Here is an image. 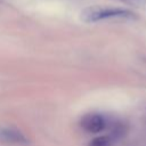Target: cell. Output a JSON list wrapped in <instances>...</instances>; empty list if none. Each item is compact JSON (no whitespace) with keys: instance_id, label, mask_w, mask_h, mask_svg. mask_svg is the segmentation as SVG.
<instances>
[{"instance_id":"1","label":"cell","mask_w":146,"mask_h":146,"mask_svg":"<svg viewBox=\"0 0 146 146\" xmlns=\"http://www.w3.org/2000/svg\"><path fill=\"white\" fill-rule=\"evenodd\" d=\"M135 19L136 15L131 10L124 8H103V7H90L86 8L81 13V19L86 23H95L104 19Z\"/></svg>"},{"instance_id":"4","label":"cell","mask_w":146,"mask_h":146,"mask_svg":"<svg viewBox=\"0 0 146 146\" xmlns=\"http://www.w3.org/2000/svg\"><path fill=\"white\" fill-rule=\"evenodd\" d=\"M114 137L113 136H99L92 139L89 146H113Z\"/></svg>"},{"instance_id":"3","label":"cell","mask_w":146,"mask_h":146,"mask_svg":"<svg viewBox=\"0 0 146 146\" xmlns=\"http://www.w3.org/2000/svg\"><path fill=\"white\" fill-rule=\"evenodd\" d=\"M0 139L11 144L26 145L29 143L27 138L18 130L13 128H0Z\"/></svg>"},{"instance_id":"2","label":"cell","mask_w":146,"mask_h":146,"mask_svg":"<svg viewBox=\"0 0 146 146\" xmlns=\"http://www.w3.org/2000/svg\"><path fill=\"white\" fill-rule=\"evenodd\" d=\"M107 125V120L104 115L98 113H89L81 120V127L90 133H97L103 131Z\"/></svg>"},{"instance_id":"5","label":"cell","mask_w":146,"mask_h":146,"mask_svg":"<svg viewBox=\"0 0 146 146\" xmlns=\"http://www.w3.org/2000/svg\"><path fill=\"white\" fill-rule=\"evenodd\" d=\"M130 6L137 7V8H145L146 7V0H121Z\"/></svg>"}]
</instances>
